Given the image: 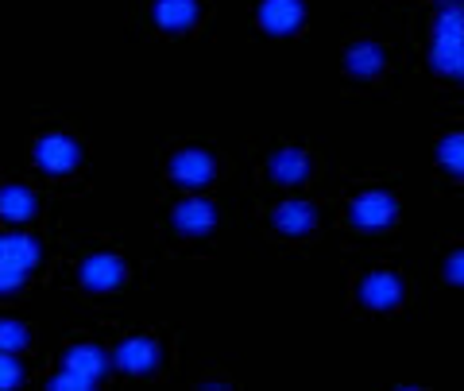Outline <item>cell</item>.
Instances as JSON below:
<instances>
[{
    "label": "cell",
    "instance_id": "1",
    "mask_svg": "<svg viewBox=\"0 0 464 391\" xmlns=\"http://www.w3.org/2000/svg\"><path fill=\"white\" fill-rule=\"evenodd\" d=\"M82 163V148L70 136H43L35 143V167L43 175H70Z\"/></svg>",
    "mask_w": 464,
    "mask_h": 391
},
{
    "label": "cell",
    "instance_id": "2",
    "mask_svg": "<svg viewBox=\"0 0 464 391\" xmlns=\"http://www.w3.org/2000/svg\"><path fill=\"white\" fill-rule=\"evenodd\" d=\"M256 20L267 35H295L306 20V5L302 0H259Z\"/></svg>",
    "mask_w": 464,
    "mask_h": 391
},
{
    "label": "cell",
    "instance_id": "3",
    "mask_svg": "<svg viewBox=\"0 0 464 391\" xmlns=\"http://www.w3.org/2000/svg\"><path fill=\"white\" fill-rule=\"evenodd\" d=\"M217 175V163H213V155L209 152H201V148H186L170 159V179L186 186V191H201V186H209Z\"/></svg>",
    "mask_w": 464,
    "mask_h": 391
},
{
    "label": "cell",
    "instance_id": "4",
    "mask_svg": "<svg viewBox=\"0 0 464 391\" xmlns=\"http://www.w3.org/2000/svg\"><path fill=\"white\" fill-rule=\"evenodd\" d=\"M78 279H82L85 291L105 295V291H116V287L124 283V264H121V256H109V252L85 256L82 268H78Z\"/></svg>",
    "mask_w": 464,
    "mask_h": 391
},
{
    "label": "cell",
    "instance_id": "5",
    "mask_svg": "<svg viewBox=\"0 0 464 391\" xmlns=\"http://www.w3.org/2000/svg\"><path fill=\"white\" fill-rule=\"evenodd\" d=\"M395 213H399L395 198L372 191V194H360L353 206H348V221L356 229H387V225H395Z\"/></svg>",
    "mask_w": 464,
    "mask_h": 391
},
{
    "label": "cell",
    "instance_id": "6",
    "mask_svg": "<svg viewBox=\"0 0 464 391\" xmlns=\"http://www.w3.org/2000/svg\"><path fill=\"white\" fill-rule=\"evenodd\" d=\"M116 368L128 372V376H151L159 368V345L151 337H128L116 345Z\"/></svg>",
    "mask_w": 464,
    "mask_h": 391
},
{
    "label": "cell",
    "instance_id": "7",
    "mask_svg": "<svg viewBox=\"0 0 464 391\" xmlns=\"http://www.w3.org/2000/svg\"><path fill=\"white\" fill-rule=\"evenodd\" d=\"M360 302L368 310H395L402 302V283L395 271H368L360 283Z\"/></svg>",
    "mask_w": 464,
    "mask_h": 391
},
{
    "label": "cell",
    "instance_id": "8",
    "mask_svg": "<svg viewBox=\"0 0 464 391\" xmlns=\"http://www.w3.org/2000/svg\"><path fill=\"white\" fill-rule=\"evenodd\" d=\"M213 225H217V210L209 201L190 198V201H179V206H174V229H179L182 237H201V233H209Z\"/></svg>",
    "mask_w": 464,
    "mask_h": 391
},
{
    "label": "cell",
    "instance_id": "9",
    "mask_svg": "<svg viewBox=\"0 0 464 391\" xmlns=\"http://www.w3.org/2000/svg\"><path fill=\"white\" fill-rule=\"evenodd\" d=\"M35 210H39V198L27 191V186H16V182L0 186V221L27 225L35 217Z\"/></svg>",
    "mask_w": 464,
    "mask_h": 391
},
{
    "label": "cell",
    "instance_id": "10",
    "mask_svg": "<svg viewBox=\"0 0 464 391\" xmlns=\"http://www.w3.org/2000/svg\"><path fill=\"white\" fill-rule=\"evenodd\" d=\"M198 0H155V24L163 27V32H190V27L198 24Z\"/></svg>",
    "mask_w": 464,
    "mask_h": 391
},
{
    "label": "cell",
    "instance_id": "11",
    "mask_svg": "<svg viewBox=\"0 0 464 391\" xmlns=\"http://www.w3.org/2000/svg\"><path fill=\"white\" fill-rule=\"evenodd\" d=\"M271 221L286 237H306L317 225V210L310 206V201H283V206L271 213Z\"/></svg>",
    "mask_w": 464,
    "mask_h": 391
},
{
    "label": "cell",
    "instance_id": "12",
    "mask_svg": "<svg viewBox=\"0 0 464 391\" xmlns=\"http://www.w3.org/2000/svg\"><path fill=\"white\" fill-rule=\"evenodd\" d=\"M267 171H271V179L279 186H298L302 179L310 175V163H306V155H302L298 148H283V152H275L267 159Z\"/></svg>",
    "mask_w": 464,
    "mask_h": 391
},
{
    "label": "cell",
    "instance_id": "13",
    "mask_svg": "<svg viewBox=\"0 0 464 391\" xmlns=\"http://www.w3.org/2000/svg\"><path fill=\"white\" fill-rule=\"evenodd\" d=\"M105 353L97 349V345H74V349H66V357H63V368H74V372H82V376H90V380L97 384L101 376H105Z\"/></svg>",
    "mask_w": 464,
    "mask_h": 391
},
{
    "label": "cell",
    "instance_id": "14",
    "mask_svg": "<svg viewBox=\"0 0 464 391\" xmlns=\"http://www.w3.org/2000/svg\"><path fill=\"white\" fill-rule=\"evenodd\" d=\"M387 63V54L375 47V43H364V47H356V51H348V74H360V78H372V74H380Z\"/></svg>",
    "mask_w": 464,
    "mask_h": 391
},
{
    "label": "cell",
    "instance_id": "15",
    "mask_svg": "<svg viewBox=\"0 0 464 391\" xmlns=\"http://www.w3.org/2000/svg\"><path fill=\"white\" fill-rule=\"evenodd\" d=\"M27 345V326L16 318H0V349L5 353H20Z\"/></svg>",
    "mask_w": 464,
    "mask_h": 391
},
{
    "label": "cell",
    "instance_id": "16",
    "mask_svg": "<svg viewBox=\"0 0 464 391\" xmlns=\"http://www.w3.org/2000/svg\"><path fill=\"white\" fill-rule=\"evenodd\" d=\"M441 163L453 171V175H464V136L460 132L441 140Z\"/></svg>",
    "mask_w": 464,
    "mask_h": 391
},
{
    "label": "cell",
    "instance_id": "17",
    "mask_svg": "<svg viewBox=\"0 0 464 391\" xmlns=\"http://www.w3.org/2000/svg\"><path fill=\"white\" fill-rule=\"evenodd\" d=\"M16 384H24L20 360H16V353H5V349H0V391L16 387Z\"/></svg>",
    "mask_w": 464,
    "mask_h": 391
},
{
    "label": "cell",
    "instance_id": "18",
    "mask_svg": "<svg viewBox=\"0 0 464 391\" xmlns=\"http://www.w3.org/2000/svg\"><path fill=\"white\" fill-rule=\"evenodd\" d=\"M51 387L54 391H85V387H93V380L90 376H82V372H74V368H63L58 376H51Z\"/></svg>",
    "mask_w": 464,
    "mask_h": 391
},
{
    "label": "cell",
    "instance_id": "19",
    "mask_svg": "<svg viewBox=\"0 0 464 391\" xmlns=\"http://www.w3.org/2000/svg\"><path fill=\"white\" fill-rule=\"evenodd\" d=\"M445 279L464 287V249H460V252H453V256L445 259Z\"/></svg>",
    "mask_w": 464,
    "mask_h": 391
}]
</instances>
